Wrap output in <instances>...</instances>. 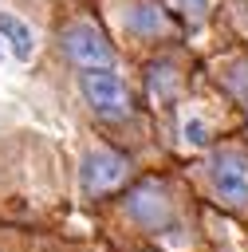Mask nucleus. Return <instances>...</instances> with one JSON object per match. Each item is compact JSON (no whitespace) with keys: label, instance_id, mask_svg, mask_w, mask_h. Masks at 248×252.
<instances>
[{"label":"nucleus","instance_id":"nucleus-1","mask_svg":"<svg viewBox=\"0 0 248 252\" xmlns=\"http://www.w3.org/2000/svg\"><path fill=\"white\" fill-rule=\"evenodd\" d=\"M79 91H83V98H87V106L94 110V114H102V118H126L130 110H134V102H130V91H126V83L106 67V71H83L79 75Z\"/></svg>","mask_w":248,"mask_h":252},{"label":"nucleus","instance_id":"nucleus-2","mask_svg":"<svg viewBox=\"0 0 248 252\" xmlns=\"http://www.w3.org/2000/svg\"><path fill=\"white\" fill-rule=\"evenodd\" d=\"M59 47L83 71H106L114 63V47L106 43V35L94 24H67L63 35H59Z\"/></svg>","mask_w":248,"mask_h":252},{"label":"nucleus","instance_id":"nucleus-3","mask_svg":"<svg viewBox=\"0 0 248 252\" xmlns=\"http://www.w3.org/2000/svg\"><path fill=\"white\" fill-rule=\"evenodd\" d=\"M209 177L217 197L228 209H244L248 205V158L240 150H220L209 158Z\"/></svg>","mask_w":248,"mask_h":252},{"label":"nucleus","instance_id":"nucleus-4","mask_svg":"<svg viewBox=\"0 0 248 252\" xmlns=\"http://www.w3.org/2000/svg\"><path fill=\"white\" fill-rule=\"evenodd\" d=\"M126 213H130V220H138L142 228L161 232V228L173 220V201H169V193H165L161 181H142V185H134V189L126 193Z\"/></svg>","mask_w":248,"mask_h":252},{"label":"nucleus","instance_id":"nucleus-5","mask_svg":"<svg viewBox=\"0 0 248 252\" xmlns=\"http://www.w3.org/2000/svg\"><path fill=\"white\" fill-rule=\"evenodd\" d=\"M126 169H130V161L122 154H114L106 146H94V150H87V158L79 165V181H83L87 193H106L126 177Z\"/></svg>","mask_w":248,"mask_h":252},{"label":"nucleus","instance_id":"nucleus-6","mask_svg":"<svg viewBox=\"0 0 248 252\" xmlns=\"http://www.w3.org/2000/svg\"><path fill=\"white\" fill-rule=\"evenodd\" d=\"M122 8H126L122 24H126L130 35H161L169 28V16H165V8L157 0H126Z\"/></svg>","mask_w":248,"mask_h":252},{"label":"nucleus","instance_id":"nucleus-7","mask_svg":"<svg viewBox=\"0 0 248 252\" xmlns=\"http://www.w3.org/2000/svg\"><path fill=\"white\" fill-rule=\"evenodd\" d=\"M0 43H12L16 59H31V28L24 20H16L12 12H0Z\"/></svg>","mask_w":248,"mask_h":252},{"label":"nucleus","instance_id":"nucleus-8","mask_svg":"<svg viewBox=\"0 0 248 252\" xmlns=\"http://www.w3.org/2000/svg\"><path fill=\"white\" fill-rule=\"evenodd\" d=\"M150 91L154 94H173V67L169 63H157V67H150Z\"/></svg>","mask_w":248,"mask_h":252},{"label":"nucleus","instance_id":"nucleus-9","mask_svg":"<svg viewBox=\"0 0 248 252\" xmlns=\"http://www.w3.org/2000/svg\"><path fill=\"white\" fill-rule=\"evenodd\" d=\"M185 142L205 146V142H209V126H205L201 118H189V122H185Z\"/></svg>","mask_w":248,"mask_h":252},{"label":"nucleus","instance_id":"nucleus-10","mask_svg":"<svg viewBox=\"0 0 248 252\" xmlns=\"http://www.w3.org/2000/svg\"><path fill=\"white\" fill-rule=\"evenodd\" d=\"M185 8H193V12H201V8H205V0H185Z\"/></svg>","mask_w":248,"mask_h":252}]
</instances>
